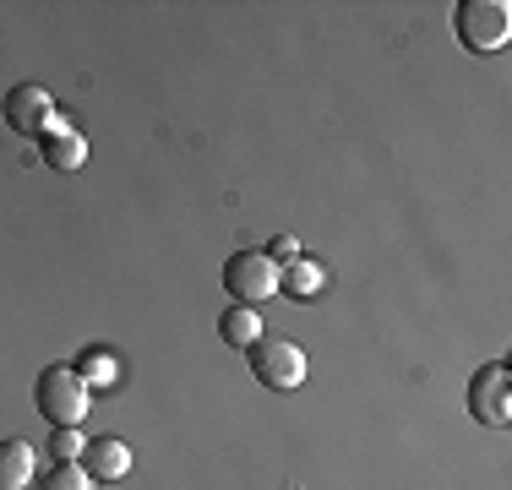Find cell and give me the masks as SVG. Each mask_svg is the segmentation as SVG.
<instances>
[{"label":"cell","instance_id":"5b68a950","mask_svg":"<svg viewBox=\"0 0 512 490\" xmlns=\"http://www.w3.org/2000/svg\"><path fill=\"white\" fill-rule=\"evenodd\" d=\"M6 126L22 131V137H50L60 126L55 104H50V88L44 82H17V88L6 93Z\"/></svg>","mask_w":512,"mask_h":490},{"label":"cell","instance_id":"277c9868","mask_svg":"<svg viewBox=\"0 0 512 490\" xmlns=\"http://www.w3.org/2000/svg\"><path fill=\"white\" fill-rule=\"evenodd\" d=\"M251 371H256V382H262V387L289 392V387L306 382V349L289 343V338H256L251 343Z\"/></svg>","mask_w":512,"mask_h":490},{"label":"cell","instance_id":"6da1fadb","mask_svg":"<svg viewBox=\"0 0 512 490\" xmlns=\"http://www.w3.org/2000/svg\"><path fill=\"white\" fill-rule=\"evenodd\" d=\"M458 22V44L469 55H496L507 39H512V6L507 0H463L453 11Z\"/></svg>","mask_w":512,"mask_h":490},{"label":"cell","instance_id":"3957f363","mask_svg":"<svg viewBox=\"0 0 512 490\" xmlns=\"http://www.w3.org/2000/svg\"><path fill=\"white\" fill-rule=\"evenodd\" d=\"M224 289H229V300L235 305H262V300H273L278 294V262L267 251H235L224 262Z\"/></svg>","mask_w":512,"mask_h":490},{"label":"cell","instance_id":"7c38bea8","mask_svg":"<svg viewBox=\"0 0 512 490\" xmlns=\"http://www.w3.org/2000/svg\"><path fill=\"white\" fill-rule=\"evenodd\" d=\"M77 376L88 387H109V382H120V365H115V354H109V349H88V354H82V365H77Z\"/></svg>","mask_w":512,"mask_h":490},{"label":"cell","instance_id":"5bb4252c","mask_svg":"<svg viewBox=\"0 0 512 490\" xmlns=\"http://www.w3.org/2000/svg\"><path fill=\"white\" fill-rule=\"evenodd\" d=\"M39 490H93V485H88V474H82L77 463H55V469L44 474Z\"/></svg>","mask_w":512,"mask_h":490},{"label":"cell","instance_id":"7a4b0ae2","mask_svg":"<svg viewBox=\"0 0 512 490\" xmlns=\"http://www.w3.org/2000/svg\"><path fill=\"white\" fill-rule=\"evenodd\" d=\"M93 409V387L82 382L71 365H50V371L39 376V414L55 425H82Z\"/></svg>","mask_w":512,"mask_h":490},{"label":"cell","instance_id":"8fae6325","mask_svg":"<svg viewBox=\"0 0 512 490\" xmlns=\"http://www.w3.org/2000/svg\"><path fill=\"white\" fill-rule=\"evenodd\" d=\"M218 338H224L229 349H251V343L262 338V316H256L251 305H229V311L218 316Z\"/></svg>","mask_w":512,"mask_h":490},{"label":"cell","instance_id":"ba28073f","mask_svg":"<svg viewBox=\"0 0 512 490\" xmlns=\"http://www.w3.org/2000/svg\"><path fill=\"white\" fill-rule=\"evenodd\" d=\"M278 289L295 294V300H311V294L327 289V267L316 256H295L289 267H278Z\"/></svg>","mask_w":512,"mask_h":490},{"label":"cell","instance_id":"9c48e42d","mask_svg":"<svg viewBox=\"0 0 512 490\" xmlns=\"http://www.w3.org/2000/svg\"><path fill=\"white\" fill-rule=\"evenodd\" d=\"M33 480V447L28 441H0V490H28Z\"/></svg>","mask_w":512,"mask_h":490},{"label":"cell","instance_id":"9a60e30c","mask_svg":"<svg viewBox=\"0 0 512 490\" xmlns=\"http://www.w3.org/2000/svg\"><path fill=\"white\" fill-rule=\"evenodd\" d=\"M267 256H273V262H284V267H289V262H295L300 251H295V240H273V251H267Z\"/></svg>","mask_w":512,"mask_h":490},{"label":"cell","instance_id":"52a82bcc","mask_svg":"<svg viewBox=\"0 0 512 490\" xmlns=\"http://www.w3.org/2000/svg\"><path fill=\"white\" fill-rule=\"evenodd\" d=\"M82 474H88V480H126L131 447L120 436H93L88 447H82Z\"/></svg>","mask_w":512,"mask_h":490},{"label":"cell","instance_id":"4fadbf2b","mask_svg":"<svg viewBox=\"0 0 512 490\" xmlns=\"http://www.w3.org/2000/svg\"><path fill=\"white\" fill-rule=\"evenodd\" d=\"M82 447H88V436H82L77 425H55V436H50V458L55 463H77Z\"/></svg>","mask_w":512,"mask_h":490},{"label":"cell","instance_id":"30bf717a","mask_svg":"<svg viewBox=\"0 0 512 490\" xmlns=\"http://www.w3.org/2000/svg\"><path fill=\"white\" fill-rule=\"evenodd\" d=\"M44 164L50 169H82L88 164V142H82L71 126H55L50 137H44Z\"/></svg>","mask_w":512,"mask_h":490},{"label":"cell","instance_id":"8992f818","mask_svg":"<svg viewBox=\"0 0 512 490\" xmlns=\"http://www.w3.org/2000/svg\"><path fill=\"white\" fill-rule=\"evenodd\" d=\"M469 414L480 425H507L512 420V371H507V365H485V371H474Z\"/></svg>","mask_w":512,"mask_h":490}]
</instances>
